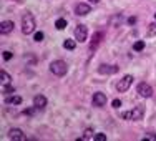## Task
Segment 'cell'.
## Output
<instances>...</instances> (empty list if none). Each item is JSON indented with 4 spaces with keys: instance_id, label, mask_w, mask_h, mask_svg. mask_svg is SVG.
Masks as SVG:
<instances>
[{
    "instance_id": "obj_21",
    "label": "cell",
    "mask_w": 156,
    "mask_h": 141,
    "mask_svg": "<svg viewBox=\"0 0 156 141\" xmlns=\"http://www.w3.org/2000/svg\"><path fill=\"white\" fill-rule=\"evenodd\" d=\"M12 57H13V53H12V51H3V53H2V58H3L5 62L12 60Z\"/></svg>"
},
{
    "instance_id": "obj_2",
    "label": "cell",
    "mask_w": 156,
    "mask_h": 141,
    "mask_svg": "<svg viewBox=\"0 0 156 141\" xmlns=\"http://www.w3.org/2000/svg\"><path fill=\"white\" fill-rule=\"evenodd\" d=\"M35 18H33V15H30V13H25L23 18H22V32L25 33V35H30V33L35 32Z\"/></svg>"
},
{
    "instance_id": "obj_15",
    "label": "cell",
    "mask_w": 156,
    "mask_h": 141,
    "mask_svg": "<svg viewBox=\"0 0 156 141\" xmlns=\"http://www.w3.org/2000/svg\"><path fill=\"white\" fill-rule=\"evenodd\" d=\"M101 33H100V32H96L95 33V35H93V42H91V50H95V48L96 47H98V43H100V40H101Z\"/></svg>"
},
{
    "instance_id": "obj_19",
    "label": "cell",
    "mask_w": 156,
    "mask_h": 141,
    "mask_svg": "<svg viewBox=\"0 0 156 141\" xmlns=\"http://www.w3.org/2000/svg\"><path fill=\"white\" fill-rule=\"evenodd\" d=\"M10 93H15V88L10 86V85H3V95H10Z\"/></svg>"
},
{
    "instance_id": "obj_26",
    "label": "cell",
    "mask_w": 156,
    "mask_h": 141,
    "mask_svg": "<svg viewBox=\"0 0 156 141\" xmlns=\"http://www.w3.org/2000/svg\"><path fill=\"white\" fill-rule=\"evenodd\" d=\"M111 106H113V108H120L121 101H120V100H113V101H111Z\"/></svg>"
},
{
    "instance_id": "obj_30",
    "label": "cell",
    "mask_w": 156,
    "mask_h": 141,
    "mask_svg": "<svg viewBox=\"0 0 156 141\" xmlns=\"http://www.w3.org/2000/svg\"><path fill=\"white\" fill-rule=\"evenodd\" d=\"M154 18H156V13H154Z\"/></svg>"
},
{
    "instance_id": "obj_20",
    "label": "cell",
    "mask_w": 156,
    "mask_h": 141,
    "mask_svg": "<svg viewBox=\"0 0 156 141\" xmlns=\"http://www.w3.org/2000/svg\"><path fill=\"white\" fill-rule=\"evenodd\" d=\"M143 141H156V135H153V133H148V135L143 136Z\"/></svg>"
},
{
    "instance_id": "obj_7",
    "label": "cell",
    "mask_w": 156,
    "mask_h": 141,
    "mask_svg": "<svg viewBox=\"0 0 156 141\" xmlns=\"http://www.w3.org/2000/svg\"><path fill=\"white\" fill-rule=\"evenodd\" d=\"M91 103H93V106H96V108H101V106H105V105H106V95L101 93V91H96V93L93 95Z\"/></svg>"
},
{
    "instance_id": "obj_10",
    "label": "cell",
    "mask_w": 156,
    "mask_h": 141,
    "mask_svg": "<svg viewBox=\"0 0 156 141\" xmlns=\"http://www.w3.org/2000/svg\"><path fill=\"white\" fill-rule=\"evenodd\" d=\"M9 138L12 139V141H23L25 139V135H23V131H22V129L12 128L9 131Z\"/></svg>"
},
{
    "instance_id": "obj_18",
    "label": "cell",
    "mask_w": 156,
    "mask_h": 141,
    "mask_svg": "<svg viewBox=\"0 0 156 141\" xmlns=\"http://www.w3.org/2000/svg\"><path fill=\"white\" fill-rule=\"evenodd\" d=\"M143 48H144V42H141V40L135 42V45H133V50H135V51H141Z\"/></svg>"
},
{
    "instance_id": "obj_25",
    "label": "cell",
    "mask_w": 156,
    "mask_h": 141,
    "mask_svg": "<svg viewBox=\"0 0 156 141\" xmlns=\"http://www.w3.org/2000/svg\"><path fill=\"white\" fill-rule=\"evenodd\" d=\"M148 28H150V30H148V35H154V33H156V25L154 23H151Z\"/></svg>"
},
{
    "instance_id": "obj_8",
    "label": "cell",
    "mask_w": 156,
    "mask_h": 141,
    "mask_svg": "<svg viewBox=\"0 0 156 141\" xmlns=\"http://www.w3.org/2000/svg\"><path fill=\"white\" fill-rule=\"evenodd\" d=\"M90 12H91V7L88 5V3H85V2L76 3V7H75V13H76L78 17H85V15H88Z\"/></svg>"
},
{
    "instance_id": "obj_17",
    "label": "cell",
    "mask_w": 156,
    "mask_h": 141,
    "mask_svg": "<svg viewBox=\"0 0 156 141\" xmlns=\"http://www.w3.org/2000/svg\"><path fill=\"white\" fill-rule=\"evenodd\" d=\"M55 27H57L58 30H65V27H66V20H65V18H58V20L55 22Z\"/></svg>"
},
{
    "instance_id": "obj_23",
    "label": "cell",
    "mask_w": 156,
    "mask_h": 141,
    "mask_svg": "<svg viewBox=\"0 0 156 141\" xmlns=\"http://www.w3.org/2000/svg\"><path fill=\"white\" fill-rule=\"evenodd\" d=\"M93 139H95V141H106V136L103 135V133H98V135L93 136Z\"/></svg>"
},
{
    "instance_id": "obj_27",
    "label": "cell",
    "mask_w": 156,
    "mask_h": 141,
    "mask_svg": "<svg viewBox=\"0 0 156 141\" xmlns=\"http://www.w3.org/2000/svg\"><path fill=\"white\" fill-rule=\"evenodd\" d=\"M33 113H35V110H33V108H28V110L23 111V115H27V116H32Z\"/></svg>"
},
{
    "instance_id": "obj_12",
    "label": "cell",
    "mask_w": 156,
    "mask_h": 141,
    "mask_svg": "<svg viewBox=\"0 0 156 141\" xmlns=\"http://www.w3.org/2000/svg\"><path fill=\"white\" fill-rule=\"evenodd\" d=\"M33 105H35V108H45L47 106V96L45 95H37L35 98H33Z\"/></svg>"
},
{
    "instance_id": "obj_29",
    "label": "cell",
    "mask_w": 156,
    "mask_h": 141,
    "mask_svg": "<svg viewBox=\"0 0 156 141\" xmlns=\"http://www.w3.org/2000/svg\"><path fill=\"white\" fill-rule=\"evenodd\" d=\"M88 2H91V3H98L100 0H88Z\"/></svg>"
},
{
    "instance_id": "obj_9",
    "label": "cell",
    "mask_w": 156,
    "mask_h": 141,
    "mask_svg": "<svg viewBox=\"0 0 156 141\" xmlns=\"http://www.w3.org/2000/svg\"><path fill=\"white\" fill-rule=\"evenodd\" d=\"M120 68H118L116 65H100L98 66V73H101V75H113Z\"/></svg>"
},
{
    "instance_id": "obj_16",
    "label": "cell",
    "mask_w": 156,
    "mask_h": 141,
    "mask_svg": "<svg viewBox=\"0 0 156 141\" xmlns=\"http://www.w3.org/2000/svg\"><path fill=\"white\" fill-rule=\"evenodd\" d=\"M63 47L66 48V50H75V47H76V43L73 42L72 38H66L65 42H63Z\"/></svg>"
},
{
    "instance_id": "obj_1",
    "label": "cell",
    "mask_w": 156,
    "mask_h": 141,
    "mask_svg": "<svg viewBox=\"0 0 156 141\" xmlns=\"http://www.w3.org/2000/svg\"><path fill=\"white\" fill-rule=\"evenodd\" d=\"M50 72L53 73L55 76H65L66 72H68V65L63 60H55V62L50 63Z\"/></svg>"
},
{
    "instance_id": "obj_4",
    "label": "cell",
    "mask_w": 156,
    "mask_h": 141,
    "mask_svg": "<svg viewBox=\"0 0 156 141\" xmlns=\"http://www.w3.org/2000/svg\"><path fill=\"white\" fill-rule=\"evenodd\" d=\"M131 83H133V76H131V75H125L123 78H121V80L116 83V90L121 91V93H125V91L129 90Z\"/></svg>"
},
{
    "instance_id": "obj_11",
    "label": "cell",
    "mask_w": 156,
    "mask_h": 141,
    "mask_svg": "<svg viewBox=\"0 0 156 141\" xmlns=\"http://www.w3.org/2000/svg\"><path fill=\"white\" fill-rule=\"evenodd\" d=\"M13 30V22L12 20H3L2 23H0V33L2 35H7V33H10Z\"/></svg>"
},
{
    "instance_id": "obj_3",
    "label": "cell",
    "mask_w": 156,
    "mask_h": 141,
    "mask_svg": "<svg viewBox=\"0 0 156 141\" xmlns=\"http://www.w3.org/2000/svg\"><path fill=\"white\" fill-rule=\"evenodd\" d=\"M143 115H144V106H136V108H133L131 111L121 113V118H123V120H129V121H136V120H140V118H143Z\"/></svg>"
},
{
    "instance_id": "obj_6",
    "label": "cell",
    "mask_w": 156,
    "mask_h": 141,
    "mask_svg": "<svg viewBox=\"0 0 156 141\" xmlns=\"http://www.w3.org/2000/svg\"><path fill=\"white\" fill-rule=\"evenodd\" d=\"M136 91H138V95L143 96V98H150V96L153 95V88L148 83H140L138 88H136Z\"/></svg>"
},
{
    "instance_id": "obj_22",
    "label": "cell",
    "mask_w": 156,
    "mask_h": 141,
    "mask_svg": "<svg viewBox=\"0 0 156 141\" xmlns=\"http://www.w3.org/2000/svg\"><path fill=\"white\" fill-rule=\"evenodd\" d=\"M33 40H35V42H42V40H43V33H42V32H35Z\"/></svg>"
},
{
    "instance_id": "obj_28",
    "label": "cell",
    "mask_w": 156,
    "mask_h": 141,
    "mask_svg": "<svg viewBox=\"0 0 156 141\" xmlns=\"http://www.w3.org/2000/svg\"><path fill=\"white\" fill-rule=\"evenodd\" d=\"M136 23V17H129L128 18V25H135Z\"/></svg>"
},
{
    "instance_id": "obj_13",
    "label": "cell",
    "mask_w": 156,
    "mask_h": 141,
    "mask_svg": "<svg viewBox=\"0 0 156 141\" xmlns=\"http://www.w3.org/2000/svg\"><path fill=\"white\" fill-rule=\"evenodd\" d=\"M5 103H7V105H20V103H22V96H20V95L10 93V95L5 98Z\"/></svg>"
},
{
    "instance_id": "obj_24",
    "label": "cell",
    "mask_w": 156,
    "mask_h": 141,
    "mask_svg": "<svg viewBox=\"0 0 156 141\" xmlns=\"http://www.w3.org/2000/svg\"><path fill=\"white\" fill-rule=\"evenodd\" d=\"M91 135H93V131H91L90 128L85 129V133H83V139H90V138H91Z\"/></svg>"
},
{
    "instance_id": "obj_5",
    "label": "cell",
    "mask_w": 156,
    "mask_h": 141,
    "mask_svg": "<svg viewBox=\"0 0 156 141\" xmlns=\"http://www.w3.org/2000/svg\"><path fill=\"white\" fill-rule=\"evenodd\" d=\"M87 37H88L87 25H76V28H75V38H76V42H87Z\"/></svg>"
},
{
    "instance_id": "obj_14",
    "label": "cell",
    "mask_w": 156,
    "mask_h": 141,
    "mask_svg": "<svg viewBox=\"0 0 156 141\" xmlns=\"http://www.w3.org/2000/svg\"><path fill=\"white\" fill-rule=\"evenodd\" d=\"M0 80H2L3 85H10V83H12V76H10L5 70H2V72H0Z\"/></svg>"
}]
</instances>
